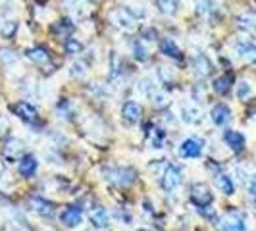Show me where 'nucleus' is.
Segmentation results:
<instances>
[{"label":"nucleus","mask_w":256,"mask_h":231,"mask_svg":"<svg viewBox=\"0 0 256 231\" xmlns=\"http://www.w3.org/2000/svg\"><path fill=\"white\" fill-rule=\"evenodd\" d=\"M104 180L118 187H128L137 180V172L129 166H108L104 168Z\"/></svg>","instance_id":"1"},{"label":"nucleus","mask_w":256,"mask_h":231,"mask_svg":"<svg viewBox=\"0 0 256 231\" xmlns=\"http://www.w3.org/2000/svg\"><path fill=\"white\" fill-rule=\"evenodd\" d=\"M220 230L224 231H244L246 230V216L241 210L231 208L220 218Z\"/></svg>","instance_id":"2"},{"label":"nucleus","mask_w":256,"mask_h":231,"mask_svg":"<svg viewBox=\"0 0 256 231\" xmlns=\"http://www.w3.org/2000/svg\"><path fill=\"white\" fill-rule=\"evenodd\" d=\"M189 196H191V202L196 206L198 210H200V208H208V206L214 202V194H212L210 187H208L206 183H194L191 187Z\"/></svg>","instance_id":"3"},{"label":"nucleus","mask_w":256,"mask_h":231,"mask_svg":"<svg viewBox=\"0 0 256 231\" xmlns=\"http://www.w3.org/2000/svg\"><path fill=\"white\" fill-rule=\"evenodd\" d=\"M27 208H29L31 212L38 214V216H44V218H50V216L56 214V204L50 202L48 198L40 196V194H31V196L27 198Z\"/></svg>","instance_id":"4"},{"label":"nucleus","mask_w":256,"mask_h":231,"mask_svg":"<svg viewBox=\"0 0 256 231\" xmlns=\"http://www.w3.org/2000/svg\"><path fill=\"white\" fill-rule=\"evenodd\" d=\"M204 150V139L202 137H189L180 144L178 154L181 158H200Z\"/></svg>","instance_id":"5"},{"label":"nucleus","mask_w":256,"mask_h":231,"mask_svg":"<svg viewBox=\"0 0 256 231\" xmlns=\"http://www.w3.org/2000/svg\"><path fill=\"white\" fill-rule=\"evenodd\" d=\"M10 110L14 116H18L20 120H24L27 124H38V112L33 104L27 100H18V102L10 104Z\"/></svg>","instance_id":"6"},{"label":"nucleus","mask_w":256,"mask_h":231,"mask_svg":"<svg viewBox=\"0 0 256 231\" xmlns=\"http://www.w3.org/2000/svg\"><path fill=\"white\" fill-rule=\"evenodd\" d=\"M181 183H183V174H181V170L178 166H174V164H170V166L164 170V174H162V187H164V191L176 192L181 187Z\"/></svg>","instance_id":"7"},{"label":"nucleus","mask_w":256,"mask_h":231,"mask_svg":"<svg viewBox=\"0 0 256 231\" xmlns=\"http://www.w3.org/2000/svg\"><path fill=\"white\" fill-rule=\"evenodd\" d=\"M2 154L8 160H20L26 156V142L20 137H8L2 142Z\"/></svg>","instance_id":"8"},{"label":"nucleus","mask_w":256,"mask_h":231,"mask_svg":"<svg viewBox=\"0 0 256 231\" xmlns=\"http://www.w3.org/2000/svg\"><path fill=\"white\" fill-rule=\"evenodd\" d=\"M110 22L116 27L124 29V31H131V29H135V26H137V20L131 18V14L126 12L124 6H120V8H116V10L110 12Z\"/></svg>","instance_id":"9"},{"label":"nucleus","mask_w":256,"mask_h":231,"mask_svg":"<svg viewBox=\"0 0 256 231\" xmlns=\"http://www.w3.org/2000/svg\"><path fill=\"white\" fill-rule=\"evenodd\" d=\"M60 222L64 224L66 228H79L83 222V208L77 204L66 206L64 210L60 212Z\"/></svg>","instance_id":"10"},{"label":"nucleus","mask_w":256,"mask_h":231,"mask_svg":"<svg viewBox=\"0 0 256 231\" xmlns=\"http://www.w3.org/2000/svg\"><path fill=\"white\" fill-rule=\"evenodd\" d=\"M180 110H181V120H183L185 124L196 126V124L202 122V112H200V108L194 102H181Z\"/></svg>","instance_id":"11"},{"label":"nucleus","mask_w":256,"mask_h":231,"mask_svg":"<svg viewBox=\"0 0 256 231\" xmlns=\"http://www.w3.org/2000/svg\"><path fill=\"white\" fill-rule=\"evenodd\" d=\"M210 120L214 122V126L224 128V126L231 120V108L224 102L214 104V106H212V110H210Z\"/></svg>","instance_id":"12"},{"label":"nucleus","mask_w":256,"mask_h":231,"mask_svg":"<svg viewBox=\"0 0 256 231\" xmlns=\"http://www.w3.org/2000/svg\"><path fill=\"white\" fill-rule=\"evenodd\" d=\"M224 141H226V144L230 146L233 152H243L244 144H246L244 135L239 133V131H235V129H228V131L224 133Z\"/></svg>","instance_id":"13"},{"label":"nucleus","mask_w":256,"mask_h":231,"mask_svg":"<svg viewBox=\"0 0 256 231\" xmlns=\"http://www.w3.org/2000/svg\"><path fill=\"white\" fill-rule=\"evenodd\" d=\"M37 170H38V160L37 156H33V154H26L20 160V164H18V172H20L22 178H33L37 174Z\"/></svg>","instance_id":"14"},{"label":"nucleus","mask_w":256,"mask_h":231,"mask_svg":"<svg viewBox=\"0 0 256 231\" xmlns=\"http://www.w3.org/2000/svg\"><path fill=\"white\" fill-rule=\"evenodd\" d=\"M26 58L29 62L37 66H46L50 64V52L46 50L44 46H31L26 50Z\"/></svg>","instance_id":"15"},{"label":"nucleus","mask_w":256,"mask_h":231,"mask_svg":"<svg viewBox=\"0 0 256 231\" xmlns=\"http://www.w3.org/2000/svg\"><path fill=\"white\" fill-rule=\"evenodd\" d=\"M89 220H90V224H92L94 228H98V230H106V228L110 226V214L106 212L104 206H94V208H90Z\"/></svg>","instance_id":"16"},{"label":"nucleus","mask_w":256,"mask_h":231,"mask_svg":"<svg viewBox=\"0 0 256 231\" xmlns=\"http://www.w3.org/2000/svg\"><path fill=\"white\" fill-rule=\"evenodd\" d=\"M141 104L135 102V100H126L122 106V118L128 122V124H137L141 120Z\"/></svg>","instance_id":"17"},{"label":"nucleus","mask_w":256,"mask_h":231,"mask_svg":"<svg viewBox=\"0 0 256 231\" xmlns=\"http://www.w3.org/2000/svg\"><path fill=\"white\" fill-rule=\"evenodd\" d=\"M160 50H162L164 56L172 58V60H183V52H181V48L178 46V42L174 38H160Z\"/></svg>","instance_id":"18"},{"label":"nucleus","mask_w":256,"mask_h":231,"mask_svg":"<svg viewBox=\"0 0 256 231\" xmlns=\"http://www.w3.org/2000/svg\"><path fill=\"white\" fill-rule=\"evenodd\" d=\"M192 70L198 77H208L212 74V62L206 58L204 54H194L192 56Z\"/></svg>","instance_id":"19"},{"label":"nucleus","mask_w":256,"mask_h":231,"mask_svg":"<svg viewBox=\"0 0 256 231\" xmlns=\"http://www.w3.org/2000/svg\"><path fill=\"white\" fill-rule=\"evenodd\" d=\"M231 85H233V74H224V76L216 77L214 81H212V89L216 90L218 94H228L231 90Z\"/></svg>","instance_id":"20"},{"label":"nucleus","mask_w":256,"mask_h":231,"mask_svg":"<svg viewBox=\"0 0 256 231\" xmlns=\"http://www.w3.org/2000/svg\"><path fill=\"white\" fill-rule=\"evenodd\" d=\"M235 50H237V54H239L241 58H244V60H250V62L256 60V44L250 42V40H239V42L235 44Z\"/></svg>","instance_id":"21"},{"label":"nucleus","mask_w":256,"mask_h":231,"mask_svg":"<svg viewBox=\"0 0 256 231\" xmlns=\"http://www.w3.org/2000/svg\"><path fill=\"white\" fill-rule=\"evenodd\" d=\"M89 0H64V6L72 14H76V18H85L89 14Z\"/></svg>","instance_id":"22"},{"label":"nucleus","mask_w":256,"mask_h":231,"mask_svg":"<svg viewBox=\"0 0 256 231\" xmlns=\"http://www.w3.org/2000/svg\"><path fill=\"white\" fill-rule=\"evenodd\" d=\"M146 135H148V141L152 144V148H162L164 141H166V131L158 126H150L146 129Z\"/></svg>","instance_id":"23"},{"label":"nucleus","mask_w":256,"mask_h":231,"mask_svg":"<svg viewBox=\"0 0 256 231\" xmlns=\"http://www.w3.org/2000/svg\"><path fill=\"white\" fill-rule=\"evenodd\" d=\"M194 8H196V14L202 18H210L212 14L218 12V4L214 0H194Z\"/></svg>","instance_id":"24"},{"label":"nucleus","mask_w":256,"mask_h":231,"mask_svg":"<svg viewBox=\"0 0 256 231\" xmlns=\"http://www.w3.org/2000/svg\"><path fill=\"white\" fill-rule=\"evenodd\" d=\"M72 31H74V24H72V20H68V18L56 22V24H52V33H54L56 37H62L64 40L70 37Z\"/></svg>","instance_id":"25"},{"label":"nucleus","mask_w":256,"mask_h":231,"mask_svg":"<svg viewBox=\"0 0 256 231\" xmlns=\"http://www.w3.org/2000/svg\"><path fill=\"white\" fill-rule=\"evenodd\" d=\"M18 20L16 18H2L0 20V35L4 38H10L16 35V31H18Z\"/></svg>","instance_id":"26"},{"label":"nucleus","mask_w":256,"mask_h":231,"mask_svg":"<svg viewBox=\"0 0 256 231\" xmlns=\"http://www.w3.org/2000/svg\"><path fill=\"white\" fill-rule=\"evenodd\" d=\"M54 112L58 118H62V120H72V116H74V106L72 102L68 100V98H60L56 106H54Z\"/></svg>","instance_id":"27"},{"label":"nucleus","mask_w":256,"mask_h":231,"mask_svg":"<svg viewBox=\"0 0 256 231\" xmlns=\"http://www.w3.org/2000/svg\"><path fill=\"white\" fill-rule=\"evenodd\" d=\"M131 50H133V58H135L137 62H148V48L144 46L142 38H135V40H133Z\"/></svg>","instance_id":"28"},{"label":"nucleus","mask_w":256,"mask_h":231,"mask_svg":"<svg viewBox=\"0 0 256 231\" xmlns=\"http://www.w3.org/2000/svg\"><path fill=\"white\" fill-rule=\"evenodd\" d=\"M216 187L224 194H233L235 192V183H233V180H231L228 174H218L216 176Z\"/></svg>","instance_id":"29"},{"label":"nucleus","mask_w":256,"mask_h":231,"mask_svg":"<svg viewBox=\"0 0 256 231\" xmlns=\"http://www.w3.org/2000/svg\"><path fill=\"white\" fill-rule=\"evenodd\" d=\"M156 6L160 8V12L166 16H176L180 12V0H156Z\"/></svg>","instance_id":"30"},{"label":"nucleus","mask_w":256,"mask_h":231,"mask_svg":"<svg viewBox=\"0 0 256 231\" xmlns=\"http://www.w3.org/2000/svg\"><path fill=\"white\" fill-rule=\"evenodd\" d=\"M18 60H20V56H18L12 48H8V46H0V64L6 66V68H10V66L18 64Z\"/></svg>","instance_id":"31"},{"label":"nucleus","mask_w":256,"mask_h":231,"mask_svg":"<svg viewBox=\"0 0 256 231\" xmlns=\"http://www.w3.org/2000/svg\"><path fill=\"white\" fill-rule=\"evenodd\" d=\"M237 26L241 27V29H246V31L254 29L256 27V16L254 14H250V12L241 14V16L237 18Z\"/></svg>","instance_id":"32"},{"label":"nucleus","mask_w":256,"mask_h":231,"mask_svg":"<svg viewBox=\"0 0 256 231\" xmlns=\"http://www.w3.org/2000/svg\"><path fill=\"white\" fill-rule=\"evenodd\" d=\"M252 94H254V92H252L250 83H248V81H239V85H237V98L246 102V100L252 98Z\"/></svg>","instance_id":"33"},{"label":"nucleus","mask_w":256,"mask_h":231,"mask_svg":"<svg viewBox=\"0 0 256 231\" xmlns=\"http://www.w3.org/2000/svg\"><path fill=\"white\" fill-rule=\"evenodd\" d=\"M124 8H126V12L131 14V18H135L137 22L146 18V8H144V6H141V4H133V2H129V4H126V6H124Z\"/></svg>","instance_id":"34"},{"label":"nucleus","mask_w":256,"mask_h":231,"mask_svg":"<svg viewBox=\"0 0 256 231\" xmlns=\"http://www.w3.org/2000/svg\"><path fill=\"white\" fill-rule=\"evenodd\" d=\"M148 100H150V104H152L154 108H164V106H168V94L164 92V90L156 89L148 96Z\"/></svg>","instance_id":"35"},{"label":"nucleus","mask_w":256,"mask_h":231,"mask_svg":"<svg viewBox=\"0 0 256 231\" xmlns=\"http://www.w3.org/2000/svg\"><path fill=\"white\" fill-rule=\"evenodd\" d=\"M64 50L68 54H79V52L83 50V42L76 37H68L64 40Z\"/></svg>","instance_id":"36"},{"label":"nucleus","mask_w":256,"mask_h":231,"mask_svg":"<svg viewBox=\"0 0 256 231\" xmlns=\"http://www.w3.org/2000/svg\"><path fill=\"white\" fill-rule=\"evenodd\" d=\"M158 77H160L162 83L172 85V83L176 81V72H174L172 68H166V66H158Z\"/></svg>","instance_id":"37"},{"label":"nucleus","mask_w":256,"mask_h":231,"mask_svg":"<svg viewBox=\"0 0 256 231\" xmlns=\"http://www.w3.org/2000/svg\"><path fill=\"white\" fill-rule=\"evenodd\" d=\"M139 89H141V92H144L146 96H150L154 90L158 89V85L154 83L152 77H142L141 81H139Z\"/></svg>","instance_id":"38"},{"label":"nucleus","mask_w":256,"mask_h":231,"mask_svg":"<svg viewBox=\"0 0 256 231\" xmlns=\"http://www.w3.org/2000/svg\"><path fill=\"white\" fill-rule=\"evenodd\" d=\"M70 74L76 79H83V77H87V66L83 64V62H79V60H76L74 64L70 66Z\"/></svg>","instance_id":"39"},{"label":"nucleus","mask_w":256,"mask_h":231,"mask_svg":"<svg viewBox=\"0 0 256 231\" xmlns=\"http://www.w3.org/2000/svg\"><path fill=\"white\" fill-rule=\"evenodd\" d=\"M141 38L144 40H158V31H156V27H142L141 31Z\"/></svg>","instance_id":"40"},{"label":"nucleus","mask_w":256,"mask_h":231,"mask_svg":"<svg viewBox=\"0 0 256 231\" xmlns=\"http://www.w3.org/2000/svg\"><path fill=\"white\" fill-rule=\"evenodd\" d=\"M248 196L256 202V174L250 178V181H248Z\"/></svg>","instance_id":"41"},{"label":"nucleus","mask_w":256,"mask_h":231,"mask_svg":"<svg viewBox=\"0 0 256 231\" xmlns=\"http://www.w3.org/2000/svg\"><path fill=\"white\" fill-rule=\"evenodd\" d=\"M6 176H8V170H6V164L0 160V181L6 180Z\"/></svg>","instance_id":"42"},{"label":"nucleus","mask_w":256,"mask_h":231,"mask_svg":"<svg viewBox=\"0 0 256 231\" xmlns=\"http://www.w3.org/2000/svg\"><path fill=\"white\" fill-rule=\"evenodd\" d=\"M118 218L124 220L126 224H129V222H131V216H129V214H126V212H118Z\"/></svg>","instance_id":"43"},{"label":"nucleus","mask_w":256,"mask_h":231,"mask_svg":"<svg viewBox=\"0 0 256 231\" xmlns=\"http://www.w3.org/2000/svg\"><path fill=\"white\" fill-rule=\"evenodd\" d=\"M4 128H6V124H4V120H2V118H0V133H2V131H4Z\"/></svg>","instance_id":"44"},{"label":"nucleus","mask_w":256,"mask_h":231,"mask_svg":"<svg viewBox=\"0 0 256 231\" xmlns=\"http://www.w3.org/2000/svg\"><path fill=\"white\" fill-rule=\"evenodd\" d=\"M0 200H6V196L2 194V191H0Z\"/></svg>","instance_id":"45"},{"label":"nucleus","mask_w":256,"mask_h":231,"mask_svg":"<svg viewBox=\"0 0 256 231\" xmlns=\"http://www.w3.org/2000/svg\"><path fill=\"white\" fill-rule=\"evenodd\" d=\"M137 231H148V230H137Z\"/></svg>","instance_id":"46"},{"label":"nucleus","mask_w":256,"mask_h":231,"mask_svg":"<svg viewBox=\"0 0 256 231\" xmlns=\"http://www.w3.org/2000/svg\"><path fill=\"white\" fill-rule=\"evenodd\" d=\"M90 2H98V0H90Z\"/></svg>","instance_id":"47"}]
</instances>
